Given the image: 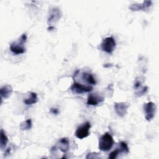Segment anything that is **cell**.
Here are the masks:
<instances>
[{"label": "cell", "mask_w": 159, "mask_h": 159, "mask_svg": "<svg viewBox=\"0 0 159 159\" xmlns=\"http://www.w3.org/2000/svg\"><path fill=\"white\" fill-rule=\"evenodd\" d=\"M141 84H142V82L140 81V80H135V84H134V87L135 89H138L139 88L140 86H141Z\"/></svg>", "instance_id": "20"}, {"label": "cell", "mask_w": 159, "mask_h": 159, "mask_svg": "<svg viewBox=\"0 0 159 159\" xmlns=\"http://www.w3.org/2000/svg\"><path fill=\"white\" fill-rule=\"evenodd\" d=\"M120 148L122 151V152H124L125 153H127L129 152V147L127 146V144L124 142H120Z\"/></svg>", "instance_id": "17"}, {"label": "cell", "mask_w": 159, "mask_h": 159, "mask_svg": "<svg viewBox=\"0 0 159 159\" xmlns=\"http://www.w3.org/2000/svg\"><path fill=\"white\" fill-rule=\"evenodd\" d=\"M32 127V120L31 119H27L25 121L22 122L20 125V128L22 130H29Z\"/></svg>", "instance_id": "16"}, {"label": "cell", "mask_w": 159, "mask_h": 159, "mask_svg": "<svg viewBox=\"0 0 159 159\" xmlns=\"http://www.w3.org/2000/svg\"><path fill=\"white\" fill-rule=\"evenodd\" d=\"M128 107L129 105L127 103L123 102H116L114 105L116 113L120 117H124L127 114Z\"/></svg>", "instance_id": "7"}, {"label": "cell", "mask_w": 159, "mask_h": 159, "mask_svg": "<svg viewBox=\"0 0 159 159\" xmlns=\"http://www.w3.org/2000/svg\"><path fill=\"white\" fill-rule=\"evenodd\" d=\"M104 98L97 94H90L87 99V104L90 106H96L99 103L102 102Z\"/></svg>", "instance_id": "8"}, {"label": "cell", "mask_w": 159, "mask_h": 159, "mask_svg": "<svg viewBox=\"0 0 159 159\" xmlns=\"http://www.w3.org/2000/svg\"><path fill=\"white\" fill-rule=\"evenodd\" d=\"M82 78L84 80H85L87 83H88L89 84H91V85H95L96 84V81L95 78H94V76H93V75L91 73H82Z\"/></svg>", "instance_id": "13"}, {"label": "cell", "mask_w": 159, "mask_h": 159, "mask_svg": "<svg viewBox=\"0 0 159 159\" xmlns=\"http://www.w3.org/2000/svg\"><path fill=\"white\" fill-rule=\"evenodd\" d=\"M58 147L62 152L66 153L70 148V143L68 139L66 137L61 138L59 140Z\"/></svg>", "instance_id": "10"}, {"label": "cell", "mask_w": 159, "mask_h": 159, "mask_svg": "<svg viewBox=\"0 0 159 159\" xmlns=\"http://www.w3.org/2000/svg\"><path fill=\"white\" fill-rule=\"evenodd\" d=\"M37 101V96L35 93H30L28 98L24 99V102L26 105H31L36 103Z\"/></svg>", "instance_id": "14"}, {"label": "cell", "mask_w": 159, "mask_h": 159, "mask_svg": "<svg viewBox=\"0 0 159 159\" xmlns=\"http://www.w3.org/2000/svg\"><path fill=\"white\" fill-rule=\"evenodd\" d=\"M27 41V35L25 34H23L19 38V41L17 43H12L10 45L11 51L16 55H19L24 53L25 49L24 45Z\"/></svg>", "instance_id": "2"}, {"label": "cell", "mask_w": 159, "mask_h": 159, "mask_svg": "<svg viewBox=\"0 0 159 159\" xmlns=\"http://www.w3.org/2000/svg\"><path fill=\"white\" fill-rule=\"evenodd\" d=\"M152 2L151 1H145L143 2L142 4H133L130 7V9L132 11H140V10H144L148 7Z\"/></svg>", "instance_id": "12"}, {"label": "cell", "mask_w": 159, "mask_h": 159, "mask_svg": "<svg viewBox=\"0 0 159 159\" xmlns=\"http://www.w3.org/2000/svg\"><path fill=\"white\" fill-rule=\"evenodd\" d=\"M12 92V88L10 85H5L1 88L0 94L2 98H9Z\"/></svg>", "instance_id": "11"}, {"label": "cell", "mask_w": 159, "mask_h": 159, "mask_svg": "<svg viewBox=\"0 0 159 159\" xmlns=\"http://www.w3.org/2000/svg\"><path fill=\"white\" fill-rule=\"evenodd\" d=\"M114 140L109 133L106 132L99 139V148L103 152H107L111 149L114 145Z\"/></svg>", "instance_id": "1"}, {"label": "cell", "mask_w": 159, "mask_h": 159, "mask_svg": "<svg viewBox=\"0 0 159 159\" xmlns=\"http://www.w3.org/2000/svg\"><path fill=\"white\" fill-rule=\"evenodd\" d=\"M91 124L89 122H86L82 125L78 127L75 132V135L78 139H83L89 135Z\"/></svg>", "instance_id": "4"}, {"label": "cell", "mask_w": 159, "mask_h": 159, "mask_svg": "<svg viewBox=\"0 0 159 159\" xmlns=\"http://www.w3.org/2000/svg\"><path fill=\"white\" fill-rule=\"evenodd\" d=\"M50 112L53 114H57L58 113V110L57 108H52L50 109Z\"/></svg>", "instance_id": "21"}, {"label": "cell", "mask_w": 159, "mask_h": 159, "mask_svg": "<svg viewBox=\"0 0 159 159\" xmlns=\"http://www.w3.org/2000/svg\"><path fill=\"white\" fill-rule=\"evenodd\" d=\"M122 151L120 150V148H116L115 150L112 151L109 155V158H111V159H113V158H115L117 157V156L118 155V154L119 153H121Z\"/></svg>", "instance_id": "18"}, {"label": "cell", "mask_w": 159, "mask_h": 159, "mask_svg": "<svg viewBox=\"0 0 159 159\" xmlns=\"http://www.w3.org/2000/svg\"><path fill=\"white\" fill-rule=\"evenodd\" d=\"M101 46L103 51L108 53H112L116 47L115 40L112 37H106L103 39Z\"/></svg>", "instance_id": "3"}, {"label": "cell", "mask_w": 159, "mask_h": 159, "mask_svg": "<svg viewBox=\"0 0 159 159\" xmlns=\"http://www.w3.org/2000/svg\"><path fill=\"white\" fill-rule=\"evenodd\" d=\"M71 90L77 94H82L84 93H88L92 91L93 87L89 85L82 84L76 81H74L73 84L70 88Z\"/></svg>", "instance_id": "5"}, {"label": "cell", "mask_w": 159, "mask_h": 159, "mask_svg": "<svg viewBox=\"0 0 159 159\" xmlns=\"http://www.w3.org/2000/svg\"><path fill=\"white\" fill-rule=\"evenodd\" d=\"M143 109L145 111V117L147 120L150 121L155 116L156 111V105L153 102H148L144 104Z\"/></svg>", "instance_id": "6"}, {"label": "cell", "mask_w": 159, "mask_h": 159, "mask_svg": "<svg viewBox=\"0 0 159 159\" xmlns=\"http://www.w3.org/2000/svg\"><path fill=\"white\" fill-rule=\"evenodd\" d=\"M147 89H148V87H147V86H145V87L143 88L142 89H141L139 91H137V93H135V94L137 95V96H142V95H143V94L147 92Z\"/></svg>", "instance_id": "19"}, {"label": "cell", "mask_w": 159, "mask_h": 159, "mask_svg": "<svg viewBox=\"0 0 159 159\" xmlns=\"http://www.w3.org/2000/svg\"><path fill=\"white\" fill-rule=\"evenodd\" d=\"M61 17V12L57 8H53L51 10L48 19V24L51 26V24L54 22H57Z\"/></svg>", "instance_id": "9"}, {"label": "cell", "mask_w": 159, "mask_h": 159, "mask_svg": "<svg viewBox=\"0 0 159 159\" xmlns=\"http://www.w3.org/2000/svg\"><path fill=\"white\" fill-rule=\"evenodd\" d=\"M8 142V139L5 134V132L3 131L2 129L1 130V148L3 149L6 147L7 143Z\"/></svg>", "instance_id": "15"}]
</instances>
